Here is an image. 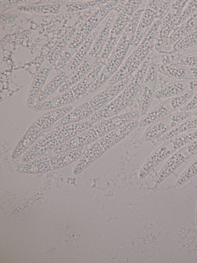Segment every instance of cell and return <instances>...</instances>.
<instances>
[{"label": "cell", "mask_w": 197, "mask_h": 263, "mask_svg": "<svg viewBox=\"0 0 197 263\" xmlns=\"http://www.w3.org/2000/svg\"><path fill=\"white\" fill-rule=\"evenodd\" d=\"M147 1L148 0H142L133 14L122 36L107 59L104 67L89 88L88 95L95 93L103 86L123 64L129 51L140 18Z\"/></svg>", "instance_id": "cell-1"}, {"label": "cell", "mask_w": 197, "mask_h": 263, "mask_svg": "<svg viewBox=\"0 0 197 263\" xmlns=\"http://www.w3.org/2000/svg\"><path fill=\"white\" fill-rule=\"evenodd\" d=\"M138 110L119 113L100 120L67 142L57 147L53 151L59 153L88 146L116 128L139 117Z\"/></svg>", "instance_id": "cell-2"}, {"label": "cell", "mask_w": 197, "mask_h": 263, "mask_svg": "<svg viewBox=\"0 0 197 263\" xmlns=\"http://www.w3.org/2000/svg\"><path fill=\"white\" fill-rule=\"evenodd\" d=\"M151 54L132 75L129 82L118 95L84 120L96 123L119 114L130 106L138 96L149 65Z\"/></svg>", "instance_id": "cell-3"}, {"label": "cell", "mask_w": 197, "mask_h": 263, "mask_svg": "<svg viewBox=\"0 0 197 263\" xmlns=\"http://www.w3.org/2000/svg\"><path fill=\"white\" fill-rule=\"evenodd\" d=\"M161 23L160 19L157 18L155 20L138 45L103 85L104 89L110 87L131 76L138 69L154 48Z\"/></svg>", "instance_id": "cell-4"}, {"label": "cell", "mask_w": 197, "mask_h": 263, "mask_svg": "<svg viewBox=\"0 0 197 263\" xmlns=\"http://www.w3.org/2000/svg\"><path fill=\"white\" fill-rule=\"evenodd\" d=\"M95 123L87 120L69 124L60 128L36 142L23 155L21 161L27 163L39 157L67 142Z\"/></svg>", "instance_id": "cell-5"}, {"label": "cell", "mask_w": 197, "mask_h": 263, "mask_svg": "<svg viewBox=\"0 0 197 263\" xmlns=\"http://www.w3.org/2000/svg\"><path fill=\"white\" fill-rule=\"evenodd\" d=\"M131 76L110 87L104 89L81 103L56 122L53 127L57 129L66 125L84 120L103 108L118 95L129 82Z\"/></svg>", "instance_id": "cell-6"}, {"label": "cell", "mask_w": 197, "mask_h": 263, "mask_svg": "<svg viewBox=\"0 0 197 263\" xmlns=\"http://www.w3.org/2000/svg\"><path fill=\"white\" fill-rule=\"evenodd\" d=\"M139 122L138 120L135 119L127 123L89 145L74 167L73 174L77 176L81 174L109 149L138 127Z\"/></svg>", "instance_id": "cell-7"}, {"label": "cell", "mask_w": 197, "mask_h": 263, "mask_svg": "<svg viewBox=\"0 0 197 263\" xmlns=\"http://www.w3.org/2000/svg\"><path fill=\"white\" fill-rule=\"evenodd\" d=\"M73 109L70 105L50 110L36 118L19 139L11 153V158L16 159L26 152L45 131Z\"/></svg>", "instance_id": "cell-8"}, {"label": "cell", "mask_w": 197, "mask_h": 263, "mask_svg": "<svg viewBox=\"0 0 197 263\" xmlns=\"http://www.w3.org/2000/svg\"><path fill=\"white\" fill-rule=\"evenodd\" d=\"M88 146L72 150L55 153L49 156L34 159L20 165L17 172L23 174H36L49 172L64 168L78 160Z\"/></svg>", "instance_id": "cell-9"}, {"label": "cell", "mask_w": 197, "mask_h": 263, "mask_svg": "<svg viewBox=\"0 0 197 263\" xmlns=\"http://www.w3.org/2000/svg\"><path fill=\"white\" fill-rule=\"evenodd\" d=\"M142 1L125 0L113 22L106 43L99 59L107 61Z\"/></svg>", "instance_id": "cell-10"}, {"label": "cell", "mask_w": 197, "mask_h": 263, "mask_svg": "<svg viewBox=\"0 0 197 263\" xmlns=\"http://www.w3.org/2000/svg\"><path fill=\"white\" fill-rule=\"evenodd\" d=\"M158 56L152 52L149 65L138 96V111L142 118L148 113L154 99L158 79Z\"/></svg>", "instance_id": "cell-11"}, {"label": "cell", "mask_w": 197, "mask_h": 263, "mask_svg": "<svg viewBox=\"0 0 197 263\" xmlns=\"http://www.w3.org/2000/svg\"><path fill=\"white\" fill-rule=\"evenodd\" d=\"M119 2V0H109L107 3L98 8L75 34L68 44L67 48L77 50L91 32L115 8Z\"/></svg>", "instance_id": "cell-12"}, {"label": "cell", "mask_w": 197, "mask_h": 263, "mask_svg": "<svg viewBox=\"0 0 197 263\" xmlns=\"http://www.w3.org/2000/svg\"><path fill=\"white\" fill-rule=\"evenodd\" d=\"M195 91H191L167 99L148 112L139 121L138 126H150L177 110L181 108L193 96Z\"/></svg>", "instance_id": "cell-13"}, {"label": "cell", "mask_w": 197, "mask_h": 263, "mask_svg": "<svg viewBox=\"0 0 197 263\" xmlns=\"http://www.w3.org/2000/svg\"><path fill=\"white\" fill-rule=\"evenodd\" d=\"M188 1L172 0L161 19L154 46L159 53L166 39L174 30L178 18Z\"/></svg>", "instance_id": "cell-14"}, {"label": "cell", "mask_w": 197, "mask_h": 263, "mask_svg": "<svg viewBox=\"0 0 197 263\" xmlns=\"http://www.w3.org/2000/svg\"><path fill=\"white\" fill-rule=\"evenodd\" d=\"M192 117V112L172 113L150 125L144 133L141 141L147 142L161 137L174 127Z\"/></svg>", "instance_id": "cell-15"}, {"label": "cell", "mask_w": 197, "mask_h": 263, "mask_svg": "<svg viewBox=\"0 0 197 263\" xmlns=\"http://www.w3.org/2000/svg\"><path fill=\"white\" fill-rule=\"evenodd\" d=\"M161 0H148L141 16L129 51L131 52L141 41L157 18V12Z\"/></svg>", "instance_id": "cell-16"}, {"label": "cell", "mask_w": 197, "mask_h": 263, "mask_svg": "<svg viewBox=\"0 0 197 263\" xmlns=\"http://www.w3.org/2000/svg\"><path fill=\"white\" fill-rule=\"evenodd\" d=\"M179 149L173 138L165 141L147 159L139 173V178H145L156 166Z\"/></svg>", "instance_id": "cell-17"}, {"label": "cell", "mask_w": 197, "mask_h": 263, "mask_svg": "<svg viewBox=\"0 0 197 263\" xmlns=\"http://www.w3.org/2000/svg\"><path fill=\"white\" fill-rule=\"evenodd\" d=\"M118 12L112 10L105 18L104 23L100 29L94 42L88 54V57L96 63L99 59L106 43L113 22Z\"/></svg>", "instance_id": "cell-18"}, {"label": "cell", "mask_w": 197, "mask_h": 263, "mask_svg": "<svg viewBox=\"0 0 197 263\" xmlns=\"http://www.w3.org/2000/svg\"><path fill=\"white\" fill-rule=\"evenodd\" d=\"M197 27V10L169 35L159 53L170 52L174 45Z\"/></svg>", "instance_id": "cell-19"}, {"label": "cell", "mask_w": 197, "mask_h": 263, "mask_svg": "<svg viewBox=\"0 0 197 263\" xmlns=\"http://www.w3.org/2000/svg\"><path fill=\"white\" fill-rule=\"evenodd\" d=\"M192 156L186 146L175 151L169 156L160 170L155 181L156 185L162 183L182 163Z\"/></svg>", "instance_id": "cell-20"}, {"label": "cell", "mask_w": 197, "mask_h": 263, "mask_svg": "<svg viewBox=\"0 0 197 263\" xmlns=\"http://www.w3.org/2000/svg\"><path fill=\"white\" fill-rule=\"evenodd\" d=\"M103 23V21L91 32L79 46L66 66L68 70L72 71H75L87 57L94 42L95 38Z\"/></svg>", "instance_id": "cell-21"}, {"label": "cell", "mask_w": 197, "mask_h": 263, "mask_svg": "<svg viewBox=\"0 0 197 263\" xmlns=\"http://www.w3.org/2000/svg\"><path fill=\"white\" fill-rule=\"evenodd\" d=\"M190 92L189 79L172 81L157 90L154 99L161 100L170 98Z\"/></svg>", "instance_id": "cell-22"}, {"label": "cell", "mask_w": 197, "mask_h": 263, "mask_svg": "<svg viewBox=\"0 0 197 263\" xmlns=\"http://www.w3.org/2000/svg\"><path fill=\"white\" fill-rule=\"evenodd\" d=\"M51 69L41 67L33 78L28 94L27 105L32 109L35 104L36 99L40 93L50 73Z\"/></svg>", "instance_id": "cell-23"}, {"label": "cell", "mask_w": 197, "mask_h": 263, "mask_svg": "<svg viewBox=\"0 0 197 263\" xmlns=\"http://www.w3.org/2000/svg\"><path fill=\"white\" fill-rule=\"evenodd\" d=\"M69 76L64 72L56 74L45 86L37 96L35 104H40L46 101L48 97L54 93L67 80Z\"/></svg>", "instance_id": "cell-24"}, {"label": "cell", "mask_w": 197, "mask_h": 263, "mask_svg": "<svg viewBox=\"0 0 197 263\" xmlns=\"http://www.w3.org/2000/svg\"><path fill=\"white\" fill-rule=\"evenodd\" d=\"M87 57L81 65L68 77L67 80L58 89L59 94L62 93L81 80L91 70L95 64L90 62Z\"/></svg>", "instance_id": "cell-25"}, {"label": "cell", "mask_w": 197, "mask_h": 263, "mask_svg": "<svg viewBox=\"0 0 197 263\" xmlns=\"http://www.w3.org/2000/svg\"><path fill=\"white\" fill-rule=\"evenodd\" d=\"M158 73L168 77L177 80L186 79L187 67L175 64L158 65Z\"/></svg>", "instance_id": "cell-26"}, {"label": "cell", "mask_w": 197, "mask_h": 263, "mask_svg": "<svg viewBox=\"0 0 197 263\" xmlns=\"http://www.w3.org/2000/svg\"><path fill=\"white\" fill-rule=\"evenodd\" d=\"M196 129H197V116H192L167 132L161 137L160 140L165 142L182 133Z\"/></svg>", "instance_id": "cell-27"}, {"label": "cell", "mask_w": 197, "mask_h": 263, "mask_svg": "<svg viewBox=\"0 0 197 263\" xmlns=\"http://www.w3.org/2000/svg\"><path fill=\"white\" fill-rule=\"evenodd\" d=\"M196 45H197V27L177 41L170 51L177 52Z\"/></svg>", "instance_id": "cell-28"}, {"label": "cell", "mask_w": 197, "mask_h": 263, "mask_svg": "<svg viewBox=\"0 0 197 263\" xmlns=\"http://www.w3.org/2000/svg\"><path fill=\"white\" fill-rule=\"evenodd\" d=\"M60 7L61 4H56L44 5H21L17 8L19 10L23 12L56 13L58 12Z\"/></svg>", "instance_id": "cell-29"}, {"label": "cell", "mask_w": 197, "mask_h": 263, "mask_svg": "<svg viewBox=\"0 0 197 263\" xmlns=\"http://www.w3.org/2000/svg\"><path fill=\"white\" fill-rule=\"evenodd\" d=\"M75 29H72L50 52L47 58V61L49 64H53L55 61L59 57L66 46L68 45L67 42H69V40L71 39L73 35H75Z\"/></svg>", "instance_id": "cell-30"}, {"label": "cell", "mask_w": 197, "mask_h": 263, "mask_svg": "<svg viewBox=\"0 0 197 263\" xmlns=\"http://www.w3.org/2000/svg\"><path fill=\"white\" fill-rule=\"evenodd\" d=\"M109 0H93L88 2H81L66 5V11L72 12L89 7H99L107 3Z\"/></svg>", "instance_id": "cell-31"}, {"label": "cell", "mask_w": 197, "mask_h": 263, "mask_svg": "<svg viewBox=\"0 0 197 263\" xmlns=\"http://www.w3.org/2000/svg\"><path fill=\"white\" fill-rule=\"evenodd\" d=\"M197 10V0H189L182 11L174 30L191 16Z\"/></svg>", "instance_id": "cell-32"}, {"label": "cell", "mask_w": 197, "mask_h": 263, "mask_svg": "<svg viewBox=\"0 0 197 263\" xmlns=\"http://www.w3.org/2000/svg\"><path fill=\"white\" fill-rule=\"evenodd\" d=\"M197 174V156L191 163L176 183L177 186H181Z\"/></svg>", "instance_id": "cell-33"}, {"label": "cell", "mask_w": 197, "mask_h": 263, "mask_svg": "<svg viewBox=\"0 0 197 263\" xmlns=\"http://www.w3.org/2000/svg\"><path fill=\"white\" fill-rule=\"evenodd\" d=\"M72 57L71 53L67 50L64 51L61 54L54 67V71L56 74L62 72V70L67 66Z\"/></svg>", "instance_id": "cell-34"}, {"label": "cell", "mask_w": 197, "mask_h": 263, "mask_svg": "<svg viewBox=\"0 0 197 263\" xmlns=\"http://www.w3.org/2000/svg\"><path fill=\"white\" fill-rule=\"evenodd\" d=\"M197 109V91H195L193 96L188 101L179 109L181 112H192Z\"/></svg>", "instance_id": "cell-35"}, {"label": "cell", "mask_w": 197, "mask_h": 263, "mask_svg": "<svg viewBox=\"0 0 197 263\" xmlns=\"http://www.w3.org/2000/svg\"><path fill=\"white\" fill-rule=\"evenodd\" d=\"M172 0H161L157 12V18L162 19Z\"/></svg>", "instance_id": "cell-36"}, {"label": "cell", "mask_w": 197, "mask_h": 263, "mask_svg": "<svg viewBox=\"0 0 197 263\" xmlns=\"http://www.w3.org/2000/svg\"><path fill=\"white\" fill-rule=\"evenodd\" d=\"M192 116H197V109L192 112Z\"/></svg>", "instance_id": "cell-37"}]
</instances>
